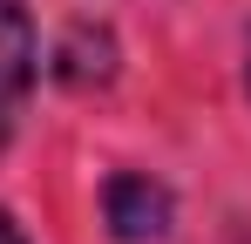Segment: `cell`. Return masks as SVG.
Masks as SVG:
<instances>
[{
	"label": "cell",
	"instance_id": "cell-1",
	"mask_svg": "<svg viewBox=\"0 0 251 244\" xmlns=\"http://www.w3.org/2000/svg\"><path fill=\"white\" fill-rule=\"evenodd\" d=\"M27 81H34V21L21 14V0H0V143L21 116Z\"/></svg>",
	"mask_w": 251,
	"mask_h": 244
},
{
	"label": "cell",
	"instance_id": "cell-2",
	"mask_svg": "<svg viewBox=\"0 0 251 244\" xmlns=\"http://www.w3.org/2000/svg\"><path fill=\"white\" fill-rule=\"evenodd\" d=\"M109 231L123 244L163 238L170 231V190L150 183V176H116V183H109Z\"/></svg>",
	"mask_w": 251,
	"mask_h": 244
},
{
	"label": "cell",
	"instance_id": "cell-3",
	"mask_svg": "<svg viewBox=\"0 0 251 244\" xmlns=\"http://www.w3.org/2000/svg\"><path fill=\"white\" fill-rule=\"evenodd\" d=\"M0 244H27L21 231H14V217H7V210H0Z\"/></svg>",
	"mask_w": 251,
	"mask_h": 244
}]
</instances>
